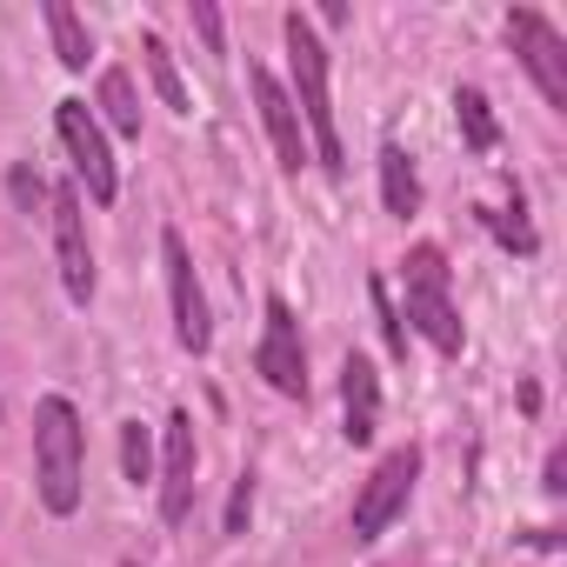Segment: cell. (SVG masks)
Returning <instances> with one entry per match:
<instances>
[{"label": "cell", "instance_id": "cell-1", "mask_svg": "<svg viewBox=\"0 0 567 567\" xmlns=\"http://www.w3.org/2000/svg\"><path fill=\"white\" fill-rule=\"evenodd\" d=\"M81 474H87V427L68 394H48L34 408V481H41L48 514L81 507Z\"/></svg>", "mask_w": 567, "mask_h": 567}, {"label": "cell", "instance_id": "cell-2", "mask_svg": "<svg viewBox=\"0 0 567 567\" xmlns=\"http://www.w3.org/2000/svg\"><path fill=\"white\" fill-rule=\"evenodd\" d=\"M288 61H295V94H301L295 114H308V134H315L308 161H321L328 174H348L341 121H334V101H328V48H321V34H315L308 14H288Z\"/></svg>", "mask_w": 567, "mask_h": 567}, {"label": "cell", "instance_id": "cell-3", "mask_svg": "<svg viewBox=\"0 0 567 567\" xmlns=\"http://www.w3.org/2000/svg\"><path fill=\"white\" fill-rule=\"evenodd\" d=\"M401 288H408V321L421 328V341H427L434 354H461V315H454V301H447V254H441L434 240L408 247Z\"/></svg>", "mask_w": 567, "mask_h": 567}, {"label": "cell", "instance_id": "cell-4", "mask_svg": "<svg viewBox=\"0 0 567 567\" xmlns=\"http://www.w3.org/2000/svg\"><path fill=\"white\" fill-rule=\"evenodd\" d=\"M414 474H421V447L408 441V447H394V454H381V467L361 481V494H354V540H381L388 527H394V514L408 507V494H414Z\"/></svg>", "mask_w": 567, "mask_h": 567}, {"label": "cell", "instance_id": "cell-5", "mask_svg": "<svg viewBox=\"0 0 567 567\" xmlns=\"http://www.w3.org/2000/svg\"><path fill=\"white\" fill-rule=\"evenodd\" d=\"M54 127H61V147H68V161H74V174H81L87 200H101V207H107V200L121 194V174H114L107 134L94 127L87 101H61V107H54Z\"/></svg>", "mask_w": 567, "mask_h": 567}, {"label": "cell", "instance_id": "cell-6", "mask_svg": "<svg viewBox=\"0 0 567 567\" xmlns=\"http://www.w3.org/2000/svg\"><path fill=\"white\" fill-rule=\"evenodd\" d=\"M254 368L267 374L274 394H288V401H308V348H301V321L288 301H267V334L254 348Z\"/></svg>", "mask_w": 567, "mask_h": 567}, {"label": "cell", "instance_id": "cell-7", "mask_svg": "<svg viewBox=\"0 0 567 567\" xmlns=\"http://www.w3.org/2000/svg\"><path fill=\"white\" fill-rule=\"evenodd\" d=\"M161 260H167V301H174V341L187 354H207L214 348V328H207V295H200V280H194V254L187 240L167 227L161 234Z\"/></svg>", "mask_w": 567, "mask_h": 567}, {"label": "cell", "instance_id": "cell-8", "mask_svg": "<svg viewBox=\"0 0 567 567\" xmlns=\"http://www.w3.org/2000/svg\"><path fill=\"white\" fill-rule=\"evenodd\" d=\"M507 41H514V54H520V68L534 74V87H540V101L554 107V114H567V48H560V34L540 21V14H507Z\"/></svg>", "mask_w": 567, "mask_h": 567}, {"label": "cell", "instance_id": "cell-9", "mask_svg": "<svg viewBox=\"0 0 567 567\" xmlns=\"http://www.w3.org/2000/svg\"><path fill=\"white\" fill-rule=\"evenodd\" d=\"M54 260H61V288L74 308L94 301V247H87V220H81V187H54Z\"/></svg>", "mask_w": 567, "mask_h": 567}, {"label": "cell", "instance_id": "cell-10", "mask_svg": "<svg viewBox=\"0 0 567 567\" xmlns=\"http://www.w3.org/2000/svg\"><path fill=\"white\" fill-rule=\"evenodd\" d=\"M194 474H200V447H194V414L174 408L167 414V454H161V520L181 527L194 514Z\"/></svg>", "mask_w": 567, "mask_h": 567}, {"label": "cell", "instance_id": "cell-11", "mask_svg": "<svg viewBox=\"0 0 567 567\" xmlns=\"http://www.w3.org/2000/svg\"><path fill=\"white\" fill-rule=\"evenodd\" d=\"M247 87H254V101H260V121H267V141H274L280 167H288V174H301V161H308V134H301L295 94L280 87V81H274L267 68H247Z\"/></svg>", "mask_w": 567, "mask_h": 567}, {"label": "cell", "instance_id": "cell-12", "mask_svg": "<svg viewBox=\"0 0 567 567\" xmlns=\"http://www.w3.org/2000/svg\"><path fill=\"white\" fill-rule=\"evenodd\" d=\"M341 414H348V441L354 447H368L374 434H381V374H374V361L368 354H348V368H341Z\"/></svg>", "mask_w": 567, "mask_h": 567}, {"label": "cell", "instance_id": "cell-13", "mask_svg": "<svg viewBox=\"0 0 567 567\" xmlns=\"http://www.w3.org/2000/svg\"><path fill=\"white\" fill-rule=\"evenodd\" d=\"M381 200H388V214H414L421 207V181H414V161L401 154V147H381Z\"/></svg>", "mask_w": 567, "mask_h": 567}, {"label": "cell", "instance_id": "cell-14", "mask_svg": "<svg viewBox=\"0 0 567 567\" xmlns=\"http://www.w3.org/2000/svg\"><path fill=\"white\" fill-rule=\"evenodd\" d=\"M48 34H54V54H61V68H87L94 41H87V28H81V14L68 8V0H48Z\"/></svg>", "mask_w": 567, "mask_h": 567}, {"label": "cell", "instance_id": "cell-15", "mask_svg": "<svg viewBox=\"0 0 567 567\" xmlns=\"http://www.w3.org/2000/svg\"><path fill=\"white\" fill-rule=\"evenodd\" d=\"M141 54H147V74H154V87H161V101H167L174 114H194V101H187V87H181V68H174V54H167V41H161V34H141Z\"/></svg>", "mask_w": 567, "mask_h": 567}, {"label": "cell", "instance_id": "cell-16", "mask_svg": "<svg viewBox=\"0 0 567 567\" xmlns=\"http://www.w3.org/2000/svg\"><path fill=\"white\" fill-rule=\"evenodd\" d=\"M101 107H107V121H114V134H127V141H141V101H134V81H127L121 68H107V74H101Z\"/></svg>", "mask_w": 567, "mask_h": 567}, {"label": "cell", "instance_id": "cell-17", "mask_svg": "<svg viewBox=\"0 0 567 567\" xmlns=\"http://www.w3.org/2000/svg\"><path fill=\"white\" fill-rule=\"evenodd\" d=\"M454 114H461V134H467V147H474V154H487V147L501 141V127H494V114H487V94H481V87H454Z\"/></svg>", "mask_w": 567, "mask_h": 567}, {"label": "cell", "instance_id": "cell-18", "mask_svg": "<svg viewBox=\"0 0 567 567\" xmlns=\"http://www.w3.org/2000/svg\"><path fill=\"white\" fill-rule=\"evenodd\" d=\"M121 467H127L134 487L154 481V447H147V427H141V421H121Z\"/></svg>", "mask_w": 567, "mask_h": 567}, {"label": "cell", "instance_id": "cell-19", "mask_svg": "<svg viewBox=\"0 0 567 567\" xmlns=\"http://www.w3.org/2000/svg\"><path fill=\"white\" fill-rule=\"evenodd\" d=\"M247 520H254V467H240V481L227 494V534H247Z\"/></svg>", "mask_w": 567, "mask_h": 567}, {"label": "cell", "instance_id": "cell-20", "mask_svg": "<svg viewBox=\"0 0 567 567\" xmlns=\"http://www.w3.org/2000/svg\"><path fill=\"white\" fill-rule=\"evenodd\" d=\"M487 227L501 234V247H514V254H534V234H527L520 207H514V214H487Z\"/></svg>", "mask_w": 567, "mask_h": 567}, {"label": "cell", "instance_id": "cell-21", "mask_svg": "<svg viewBox=\"0 0 567 567\" xmlns=\"http://www.w3.org/2000/svg\"><path fill=\"white\" fill-rule=\"evenodd\" d=\"M368 295H374V308H381V334H388V348L401 354V348H408V334H401V321H394V308H388V288H381V280H374Z\"/></svg>", "mask_w": 567, "mask_h": 567}, {"label": "cell", "instance_id": "cell-22", "mask_svg": "<svg viewBox=\"0 0 567 567\" xmlns=\"http://www.w3.org/2000/svg\"><path fill=\"white\" fill-rule=\"evenodd\" d=\"M8 187H14V200H21V207H34V200H48V187H41V174H28V167H14V174H8Z\"/></svg>", "mask_w": 567, "mask_h": 567}, {"label": "cell", "instance_id": "cell-23", "mask_svg": "<svg viewBox=\"0 0 567 567\" xmlns=\"http://www.w3.org/2000/svg\"><path fill=\"white\" fill-rule=\"evenodd\" d=\"M540 487H547V494H567V454H560V447L547 454V474H540Z\"/></svg>", "mask_w": 567, "mask_h": 567}, {"label": "cell", "instance_id": "cell-24", "mask_svg": "<svg viewBox=\"0 0 567 567\" xmlns=\"http://www.w3.org/2000/svg\"><path fill=\"white\" fill-rule=\"evenodd\" d=\"M194 28H200L214 48H220V14H214V8H194Z\"/></svg>", "mask_w": 567, "mask_h": 567}, {"label": "cell", "instance_id": "cell-25", "mask_svg": "<svg viewBox=\"0 0 567 567\" xmlns=\"http://www.w3.org/2000/svg\"><path fill=\"white\" fill-rule=\"evenodd\" d=\"M127 567H141V560H127Z\"/></svg>", "mask_w": 567, "mask_h": 567}]
</instances>
